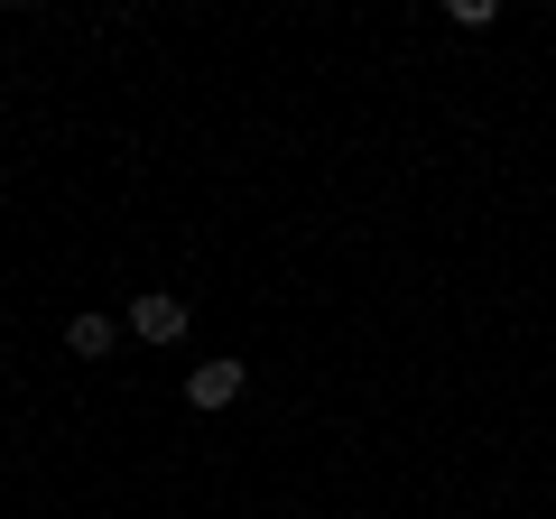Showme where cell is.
Returning a JSON list of instances; mask_svg holds the SVG:
<instances>
[{
  "instance_id": "4",
  "label": "cell",
  "mask_w": 556,
  "mask_h": 519,
  "mask_svg": "<svg viewBox=\"0 0 556 519\" xmlns=\"http://www.w3.org/2000/svg\"><path fill=\"white\" fill-rule=\"evenodd\" d=\"M445 20H455V28H492L501 10H492V0H445Z\"/></svg>"
},
{
  "instance_id": "1",
  "label": "cell",
  "mask_w": 556,
  "mask_h": 519,
  "mask_svg": "<svg viewBox=\"0 0 556 519\" xmlns=\"http://www.w3.org/2000/svg\"><path fill=\"white\" fill-rule=\"evenodd\" d=\"M241 380H251L241 362H195V371H186V400H195V408H232Z\"/></svg>"
},
{
  "instance_id": "2",
  "label": "cell",
  "mask_w": 556,
  "mask_h": 519,
  "mask_svg": "<svg viewBox=\"0 0 556 519\" xmlns=\"http://www.w3.org/2000/svg\"><path fill=\"white\" fill-rule=\"evenodd\" d=\"M130 334L139 343H177L186 334V298H139L130 306Z\"/></svg>"
},
{
  "instance_id": "3",
  "label": "cell",
  "mask_w": 556,
  "mask_h": 519,
  "mask_svg": "<svg viewBox=\"0 0 556 519\" xmlns=\"http://www.w3.org/2000/svg\"><path fill=\"white\" fill-rule=\"evenodd\" d=\"M65 343H75L84 362H102V353L121 343V325H112V316H75V325H65Z\"/></svg>"
}]
</instances>
